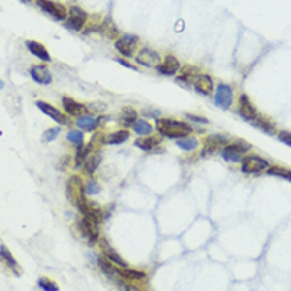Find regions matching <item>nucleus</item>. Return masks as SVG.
<instances>
[{"label": "nucleus", "mask_w": 291, "mask_h": 291, "mask_svg": "<svg viewBox=\"0 0 291 291\" xmlns=\"http://www.w3.org/2000/svg\"><path fill=\"white\" fill-rule=\"evenodd\" d=\"M277 136H279V141H282L283 144L291 147V133L290 131H280Z\"/></svg>", "instance_id": "nucleus-42"}, {"label": "nucleus", "mask_w": 291, "mask_h": 291, "mask_svg": "<svg viewBox=\"0 0 291 291\" xmlns=\"http://www.w3.org/2000/svg\"><path fill=\"white\" fill-rule=\"evenodd\" d=\"M98 242H100V245H101V252H103V257H104V258L109 259L111 263L116 264V266H119V267H129V266H127V263H125V259H124L121 255H119V253H117L113 247H111V245H109L106 241L101 239V237H100Z\"/></svg>", "instance_id": "nucleus-18"}, {"label": "nucleus", "mask_w": 291, "mask_h": 291, "mask_svg": "<svg viewBox=\"0 0 291 291\" xmlns=\"http://www.w3.org/2000/svg\"><path fill=\"white\" fill-rule=\"evenodd\" d=\"M193 87L201 95H211L214 91V79L206 73H199L196 79L193 81Z\"/></svg>", "instance_id": "nucleus-16"}, {"label": "nucleus", "mask_w": 291, "mask_h": 291, "mask_svg": "<svg viewBox=\"0 0 291 291\" xmlns=\"http://www.w3.org/2000/svg\"><path fill=\"white\" fill-rule=\"evenodd\" d=\"M233 95L234 94H233L231 86L219 84L217 89H215V94H214V103L222 109H229L231 106H233V101H234Z\"/></svg>", "instance_id": "nucleus-9"}, {"label": "nucleus", "mask_w": 291, "mask_h": 291, "mask_svg": "<svg viewBox=\"0 0 291 291\" xmlns=\"http://www.w3.org/2000/svg\"><path fill=\"white\" fill-rule=\"evenodd\" d=\"M26 2H31V0H26Z\"/></svg>", "instance_id": "nucleus-46"}, {"label": "nucleus", "mask_w": 291, "mask_h": 291, "mask_svg": "<svg viewBox=\"0 0 291 291\" xmlns=\"http://www.w3.org/2000/svg\"><path fill=\"white\" fill-rule=\"evenodd\" d=\"M62 108L65 111V114L70 117H79L87 113L86 104L76 101L74 98H70V97H64L62 98Z\"/></svg>", "instance_id": "nucleus-14"}, {"label": "nucleus", "mask_w": 291, "mask_h": 291, "mask_svg": "<svg viewBox=\"0 0 291 291\" xmlns=\"http://www.w3.org/2000/svg\"><path fill=\"white\" fill-rule=\"evenodd\" d=\"M36 5L40 6L41 11L48 13L56 21H66V18H68V10L62 3L52 2V0H36Z\"/></svg>", "instance_id": "nucleus-5"}, {"label": "nucleus", "mask_w": 291, "mask_h": 291, "mask_svg": "<svg viewBox=\"0 0 291 291\" xmlns=\"http://www.w3.org/2000/svg\"><path fill=\"white\" fill-rule=\"evenodd\" d=\"M271 166L269 160L259 155H247L242 159V173L245 174H258L261 171H266Z\"/></svg>", "instance_id": "nucleus-4"}, {"label": "nucleus", "mask_w": 291, "mask_h": 291, "mask_svg": "<svg viewBox=\"0 0 291 291\" xmlns=\"http://www.w3.org/2000/svg\"><path fill=\"white\" fill-rule=\"evenodd\" d=\"M155 129L160 133V136L176 139V141L185 136H190V133H193V127L189 122L177 121V119H171V117H157Z\"/></svg>", "instance_id": "nucleus-1"}, {"label": "nucleus", "mask_w": 291, "mask_h": 291, "mask_svg": "<svg viewBox=\"0 0 291 291\" xmlns=\"http://www.w3.org/2000/svg\"><path fill=\"white\" fill-rule=\"evenodd\" d=\"M66 139H68L74 147H79L84 144V133L81 130H70L66 133Z\"/></svg>", "instance_id": "nucleus-34"}, {"label": "nucleus", "mask_w": 291, "mask_h": 291, "mask_svg": "<svg viewBox=\"0 0 291 291\" xmlns=\"http://www.w3.org/2000/svg\"><path fill=\"white\" fill-rule=\"evenodd\" d=\"M204 146H203V151H201V157H207V155H212L217 151H222L223 147L226 144H229V138L225 135H209L204 138Z\"/></svg>", "instance_id": "nucleus-7"}, {"label": "nucleus", "mask_w": 291, "mask_h": 291, "mask_svg": "<svg viewBox=\"0 0 291 291\" xmlns=\"http://www.w3.org/2000/svg\"><path fill=\"white\" fill-rule=\"evenodd\" d=\"M100 192H101V187H100V184L97 182V181H89L86 184V193H87L89 196L98 195Z\"/></svg>", "instance_id": "nucleus-39"}, {"label": "nucleus", "mask_w": 291, "mask_h": 291, "mask_svg": "<svg viewBox=\"0 0 291 291\" xmlns=\"http://www.w3.org/2000/svg\"><path fill=\"white\" fill-rule=\"evenodd\" d=\"M36 108H38L41 113H44L46 116L52 117L59 125H71L70 116H66L62 111H59L57 108H54L52 104L46 103V101H36Z\"/></svg>", "instance_id": "nucleus-12"}, {"label": "nucleus", "mask_w": 291, "mask_h": 291, "mask_svg": "<svg viewBox=\"0 0 291 291\" xmlns=\"http://www.w3.org/2000/svg\"><path fill=\"white\" fill-rule=\"evenodd\" d=\"M101 160H103V157H101L100 152H92L91 155L87 157V160L84 162V165H83L84 174L92 176L95 171L98 169V166L101 165Z\"/></svg>", "instance_id": "nucleus-25"}, {"label": "nucleus", "mask_w": 291, "mask_h": 291, "mask_svg": "<svg viewBox=\"0 0 291 291\" xmlns=\"http://www.w3.org/2000/svg\"><path fill=\"white\" fill-rule=\"evenodd\" d=\"M185 117H187L189 121L196 122V124H207V122H209L206 117H203V116H196V114H190V113L185 114Z\"/></svg>", "instance_id": "nucleus-41"}, {"label": "nucleus", "mask_w": 291, "mask_h": 291, "mask_svg": "<svg viewBox=\"0 0 291 291\" xmlns=\"http://www.w3.org/2000/svg\"><path fill=\"white\" fill-rule=\"evenodd\" d=\"M2 89H3V81L0 79V91H2Z\"/></svg>", "instance_id": "nucleus-45"}, {"label": "nucleus", "mask_w": 291, "mask_h": 291, "mask_svg": "<svg viewBox=\"0 0 291 291\" xmlns=\"http://www.w3.org/2000/svg\"><path fill=\"white\" fill-rule=\"evenodd\" d=\"M98 266L100 269L106 274V275H111V277H114V275H119V266L113 264L109 259H106L104 257L98 258Z\"/></svg>", "instance_id": "nucleus-33"}, {"label": "nucleus", "mask_w": 291, "mask_h": 291, "mask_svg": "<svg viewBox=\"0 0 291 291\" xmlns=\"http://www.w3.org/2000/svg\"><path fill=\"white\" fill-rule=\"evenodd\" d=\"M250 144L249 143H245V141H234V143H231V144H226L225 147L222 149L220 154H222V159L223 160H226V162H241L242 160V155L245 152H249L250 151Z\"/></svg>", "instance_id": "nucleus-3"}, {"label": "nucleus", "mask_w": 291, "mask_h": 291, "mask_svg": "<svg viewBox=\"0 0 291 291\" xmlns=\"http://www.w3.org/2000/svg\"><path fill=\"white\" fill-rule=\"evenodd\" d=\"M130 138V131L127 129L122 130H116V131H111L108 135H104V144L108 146H119V144H124L127 143Z\"/></svg>", "instance_id": "nucleus-22"}, {"label": "nucleus", "mask_w": 291, "mask_h": 291, "mask_svg": "<svg viewBox=\"0 0 291 291\" xmlns=\"http://www.w3.org/2000/svg\"><path fill=\"white\" fill-rule=\"evenodd\" d=\"M92 152H94L92 147L89 144H83V146L76 147V154H74V166H76V168L83 166L84 162L87 160V157L91 155Z\"/></svg>", "instance_id": "nucleus-29"}, {"label": "nucleus", "mask_w": 291, "mask_h": 291, "mask_svg": "<svg viewBox=\"0 0 291 291\" xmlns=\"http://www.w3.org/2000/svg\"><path fill=\"white\" fill-rule=\"evenodd\" d=\"M103 144H104V135H103L101 131H97L95 135L92 136V141L89 143V146L92 147V151H94V149H98Z\"/></svg>", "instance_id": "nucleus-40"}, {"label": "nucleus", "mask_w": 291, "mask_h": 291, "mask_svg": "<svg viewBox=\"0 0 291 291\" xmlns=\"http://www.w3.org/2000/svg\"><path fill=\"white\" fill-rule=\"evenodd\" d=\"M267 174H271V176H277V177L288 179V181H291V169H287V168H280V166H269V168H267Z\"/></svg>", "instance_id": "nucleus-35"}, {"label": "nucleus", "mask_w": 291, "mask_h": 291, "mask_svg": "<svg viewBox=\"0 0 291 291\" xmlns=\"http://www.w3.org/2000/svg\"><path fill=\"white\" fill-rule=\"evenodd\" d=\"M160 136H155V135H149V136H138V139L135 141V146L141 151H146V152H152L155 151L157 147L160 146Z\"/></svg>", "instance_id": "nucleus-21"}, {"label": "nucleus", "mask_w": 291, "mask_h": 291, "mask_svg": "<svg viewBox=\"0 0 291 291\" xmlns=\"http://www.w3.org/2000/svg\"><path fill=\"white\" fill-rule=\"evenodd\" d=\"M136 119H138V113L133 108H124L121 111V114H119V122H121L125 129H131L133 124L136 122Z\"/></svg>", "instance_id": "nucleus-27"}, {"label": "nucleus", "mask_w": 291, "mask_h": 291, "mask_svg": "<svg viewBox=\"0 0 291 291\" xmlns=\"http://www.w3.org/2000/svg\"><path fill=\"white\" fill-rule=\"evenodd\" d=\"M86 108H87V113H89V114H92V113L100 114V113H103L104 109H106V104L101 103V101H95V103H89V104H86Z\"/></svg>", "instance_id": "nucleus-38"}, {"label": "nucleus", "mask_w": 291, "mask_h": 291, "mask_svg": "<svg viewBox=\"0 0 291 291\" xmlns=\"http://www.w3.org/2000/svg\"><path fill=\"white\" fill-rule=\"evenodd\" d=\"M78 228L81 231V234L87 239L89 244H95V242L100 241V229H98V225H97L95 222L83 217V219L78 220Z\"/></svg>", "instance_id": "nucleus-11"}, {"label": "nucleus", "mask_w": 291, "mask_h": 291, "mask_svg": "<svg viewBox=\"0 0 291 291\" xmlns=\"http://www.w3.org/2000/svg\"><path fill=\"white\" fill-rule=\"evenodd\" d=\"M181 68L182 66H181V62L177 61V57L173 54H168L155 70L160 74H163V76H177V73L181 71Z\"/></svg>", "instance_id": "nucleus-13"}, {"label": "nucleus", "mask_w": 291, "mask_h": 291, "mask_svg": "<svg viewBox=\"0 0 291 291\" xmlns=\"http://www.w3.org/2000/svg\"><path fill=\"white\" fill-rule=\"evenodd\" d=\"M136 64L147 66V68H157V66L160 65L162 62V57L160 54L152 48H141L136 52V57H135Z\"/></svg>", "instance_id": "nucleus-10"}, {"label": "nucleus", "mask_w": 291, "mask_h": 291, "mask_svg": "<svg viewBox=\"0 0 291 291\" xmlns=\"http://www.w3.org/2000/svg\"><path fill=\"white\" fill-rule=\"evenodd\" d=\"M66 196H68V201L81 214H84L87 206L91 204V201L87 199L86 184L83 181V177L78 174L70 176L68 182H66Z\"/></svg>", "instance_id": "nucleus-2"}, {"label": "nucleus", "mask_w": 291, "mask_h": 291, "mask_svg": "<svg viewBox=\"0 0 291 291\" xmlns=\"http://www.w3.org/2000/svg\"><path fill=\"white\" fill-rule=\"evenodd\" d=\"M38 287L43 290V291H59V287L56 282H52L51 279L48 277H41L38 280Z\"/></svg>", "instance_id": "nucleus-37"}, {"label": "nucleus", "mask_w": 291, "mask_h": 291, "mask_svg": "<svg viewBox=\"0 0 291 291\" xmlns=\"http://www.w3.org/2000/svg\"><path fill=\"white\" fill-rule=\"evenodd\" d=\"M133 131L136 133L138 136H149L154 133V127L151 125V122L146 121V119H136V122L133 124Z\"/></svg>", "instance_id": "nucleus-28"}, {"label": "nucleus", "mask_w": 291, "mask_h": 291, "mask_svg": "<svg viewBox=\"0 0 291 291\" xmlns=\"http://www.w3.org/2000/svg\"><path fill=\"white\" fill-rule=\"evenodd\" d=\"M252 122L255 127H258L259 130H263L264 133H267V135H275V125L271 121L264 119L263 116H257Z\"/></svg>", "instance_id": "nucleus-31"}, {"label": "nucleus", "mask_w": 291, "mask_h": 291, "mask_svg": "<svg viewBox=\"0 0 291 291\" xmlns=\"http://www.w3.org/2000/svg\"><path fill=\"white\" fill-rule=\"evenodd\" d=\"M176 146L179 149H182V151L185 152H192V151H196L199 143H198V139L196 138H193V136H185V138H181V139H177L176 141Z\"/></svg>", "instance_id": "nucleus-32"}, {"label": "nucleus", "mask_w": 291, "mask_h": 291, "mask_svg": "<svg viewBox=\"0 0 291 291\" xmlns=\"http://www.w3.org/2000/svg\"><path fill=\"white\" fill-rule=\"evenodd\" d=\"M89 16L87 13L79 8V6H70V16L65 21V27L71 29V31H83L84 26L87 24Z\"/></svg>", "instance_id": "nucleus-8"}, {"label": "nucleus", "mask_w": 291, "mask_h": 291, "mask_svg": "<svg viewBox=\"0 0 291 291\" xmlns=\"http://www.w3.org/2000/svg\"><path fill=\"white\" fill-rule=\"evenodd\" d=\"M106 38H111V40H117L119 36H121V32H119L117 26L114 24V21L111 18H104L101 22H100V31Z\"/></svg>", "instance_id": "nucleus-24"}, {"label": "nucleus", "mask_w": 291, "mask_h": 291, "mask_svg": "<svg viewBox=\"0 0 291 291\" xmlns=\"http://www.w3.org/2000/svg\"><path fill=\"white\" fill-rule=\"evenodd\" d=\"M70 162H71V157H70V155H65V157H62L61 168H62V169H66V166L70 165Z\"/></svg>", "instance_id": "nucleus-43"}, {"label": "nucleus", "mask_w": 291, "mask_h": 291, "mask_svg": "<svg viewBox=\"0 0 291 291\" xmlns=\"http://www.w3.org/2000/svg\"><path fill=\"white\" fill-rule=\"evenodd\" d=\"M116 62H119L121 65H124V66H127V68H133V70H136L135 66H133V64H130V62H127L125 59H116Z\"/></svg>", "instance_id": "nucleus-44"}, {"label": "nucleus", "mask_w": 291, "mask_h": 291, "mask_svg": "<svg viewBox=\"0 0 291 291\" xmlns=\"http://www.w3.org/2000/svg\"><path fill=\"white\" fill-rule=\"evenodd\" d=\"M29 73H31V76H32V79L35 81V83H38V84L48 86L52 81V74L44 65H33L32 68L29 70Z\"/></svg>", "instance_id": "nucleus-19"}, {"label": "nucleus", "mask_w": 291, "mask_h": 291, "mask_svg": "<svg viewBox=\"0 0 291 291\" xmlns=\"http://www.w3.org/2000/svg\"><path fill=\"white\" fill-rule=\"evenodd\" d=\"M138 44H139V38H138L136 35H129V33H125V35H121V36H119V38L116 40L114 48H116L119 52H121L122 56H125V57H131V56L136 52Z\"/></svg>", "instance_id": "nucleus-6"}, {"label": "nucleus", "mask_w": 291, "mask_h": 291, "mask_svg": "<svg viewBox=\"0 0 291 291\" xmlns=\"http://www.w3.org/2000/svg\"><path fill=\"white\" fill-rule=\"evenodd\" d=\"M181 74L176 78V81L179 84H190L193 83V81L196 79V76L199 74V68L198 66H193V65H185L184 68H181V71H179Z\"/></svg>", "instance_id": "nucleus-23"}, {"label": "nucleus", "mask_w": 291, "mask_h": 291, "mask_svg": "<svg viewBox=\"0 0 291 291\" xmlns=\"http://www.w3.org/2000/svg\"><path fill=\"white\" fill-rule=\"evenodd\" d=\"M237 111H239V114L245 119V121H250V122L258 116L255 106H253L252 101L249 100V97L245 95V94H241V97H239V104H237Z\"/></svg>", "instance_id": "nucleus-17"}, {"label": "nucleus", "mask_w": 291, "mask_h": 291, "mask_svg": "<svg viewBox=\"0 0 291 291\" xmlns=\"http://www.w3.org/2000/svg\"><path fill=\"white\" fill-rule=\"evenodd\" d=\"M0 261H2L5 266L11 267V269L16 274H19L18 272V261L14 259V257L11 255V252L6 249L5 245H0Z\"/></svg>", "instance_id": "nucleus-30"}, {"label": "nucleus", "mask_w": 291, "mask_h": 291, "mask_svg": "<svg viewBox=\"0 0 291 291\" xmlns=\"http://www.w3.org/2000/svg\"><path fill=\"white\" fill-rule=\"evenodd\" d=\"M59 135H61V127H51V129L44 131L43 141L44 143H52V141L59 138Z\"/></svg>", "instance_id": "nucleus-36"}, {"label": "nucleus", "mask_w": 291, "mask_h": 291, "mask_svg": "<svg viewBox=\"0 0 291 291\" xmlns=\"http://www.w3.org/2000/svg\"><path fill=\"white\" fill-rule=\"evenodd\" d=\"M26 48L31 51L36 59H40V61L51 62V54H49V51L44 48V44H41L38 41H33V40H27Z\"/></svg>", "instance_id": "nucleus-20"}, {"label": "nucleus", "mask_w": 291, "mask_h": 291, "mask_svg": "<svg viewBox=\"0 0 291 291\" xmlns=\"http://www.w3.org/2000/svg\"><path fill=\"white\" fill-rule=\"evenodd\" d=\"M100 125H101V122H100L98 116L86 113L83 116L76 117V127L81 131H95Z\"/></svg>", "instance_id": "nucleus-15"}, {"label": "nucleus", "mask_w": 291, "mask_h": 291, "mask_svg": "<svg viewBox=\"0 0 291 291\" xmlns=\"http://www.w3.org/2000/svg\"><path fill=\"white\" fill-rule=\"evenodd\" d=\"M119 275L127 280V282H143L147 280V275L143 271H136V269H129V267H122V269H119Z\"/></svg>", "instance_id": "nucleus-26"}]
</instances>
